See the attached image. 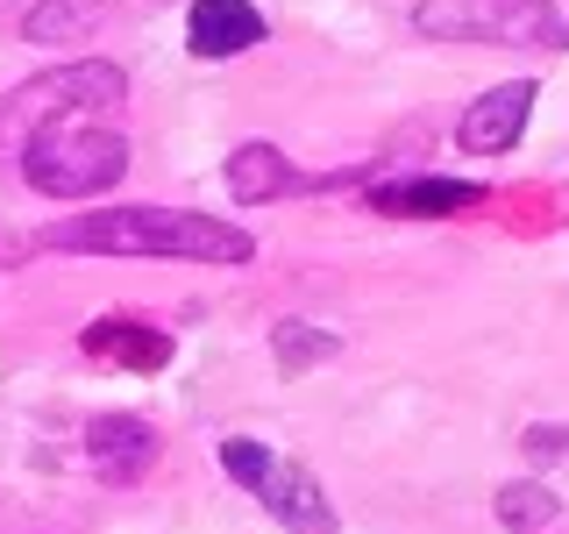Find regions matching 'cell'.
Wrapping results in <instances>:
<instances>
[{"label": "cell", "mask_w": 569, "mask_h": 534, "mask_svg": "<svg viewBox=\"0 0 569 534\" xmlns=\"http://www.w3.org/2000/svg\"><path fill=\"white\" fill-rule=\"evenodd\" d=\"M36 249H64V257H157V264H249L257 236L221 214L192 207H93L50 221Z\"/></svg>", "instance_id": "6da1fadb"}, {"label": "cell", "mask_w": 569, "mask_h": 534, "mask_svg": "<svg viewBox=\"0 0 569 534\" xmlns=\"http://www.w3.org/2000/svg\"><path fill=\"white\" fill-rule=\"evenodd\" d=\"M121 93H129V79H121V65H107V58L58 65V71L22 79L8 100H0V165L22 157L29 142L43 129H58V121H93L107 107H121Z\"/></svg>", "instance_id": "7a4b0ae2"}, {"label": "cell", "mask_w": 569, "mask_h": 534, "mask_svg": "<svg viewBox=\"0 0 569 534\" xmlns=\"http://www.w3.org/2000/svg\"><path fill=\"white\" fill-rule=\"evenodd\" d=\"M22 178L50 200H93V192H114L121 171H129V136L107 129V121H58L29 142L22 157Z\"/></svg>", "instance_id": "3957f363"}, {"label": "cell", "mask_w": 569, "mask_h": 534, "mask_svg": "<svg viewBox=\"0 0 569 534\" xmlns=\"http://www.w3.org/2000/svg\"><path fill=\"white\" fill-rule=\"evenodd\" d=\"M420 36L441 43H520V50H562L569 43V0H420Z\"/></svg>", "instance_id": "277c9868"}, {"label": "cell", "mask_w": 569, "mask_h": 534, "mask_svg": "<svg viewBox=\"0 0 569 534\" xmlns=\"http://www.w3.org/2000/svg\"><path fill=\"white\" fill-rule=\"evenodd\" d=\"M527 115H533V79H498L491 93H477L456 121V150L470 157H506L512 142L527 136Z\"/></svg>", "instance_id": "5b68a950"}, {"label": "cell", "mask_w": 569, "mask_h": 534, "mask_svg": "<svg viewBox=\"0 0 569 534\" xmlns=\"http://www.w3.org/2000/svg\"><path fill=\"white\" fill-rule=\"evenodd\" d=\"M363 200L378 207V214H391V221H435V214L477 207V200H485V186H477V178H441V171H427V178H378Z\"/></svg>", "instance_id": "8992f818"}, {"label": "cell", "mask_w": 569, "mask_h": 534, "mask_svg": "<svg viewBox=\"0 0 569 534\" xmlns=\"http://www.w3.org/2000/svg\"><path fill=\"white\" fill-rule=\"evenodd\" d=\"M263 36H271V22L249 0H192L186 8V50L192 58H242Z\"/></svg>", "instance_id": "52a82bcc"}, {"label": "cell", "mask_w": 569, "mask_h": 534, "mask_svg": "<svg viewBox=\"0 0 569 534\" xmlns=\"http://www.w3.org/2000/svg\"><path fill=\"white\" fill-rule=\"evenodd\" d=\"M86 456H93V477H107V485H136L157 463V427L136 414H100L86 421Z\"/></svg>", "instance_id": "ba28073f"}, {"label": "cell", "mask_w": 569, "mask_h": 534, "mask_svg": "<svg viewBox=\"0 0 569 534\" xmlns=\"http://www.w3.org/2000/svg\"><path fill=\"white\" fill-rule=\"evenodd\" d=\"M79 349L93 364H121V370H164L171 364V335L164 328H142L129 314H107V320H86Z\"/></svg>", "instance_id": "9c48e42d"}, {"label": "cell", "mask_w": 569, "mask_h": 534, "mask_svg": "<svg viewBox=\"0 0 569 534\" xmlns=\"http://www.w3.org/2000/svg\"><path fill=\"white\" fill-rule=\"evenodd\" d=\"M228 192H236L242 207H263V200H292V192H313L307 171H292V157L278 150V142H242L236 157H228Z\"/></svg>", "instance_id": "30bf717a"}, {"label": "cell", "mask_w": 569, "mask_h": 534, "mask_svg": "<svg viewBox=\"0 0 569 534\" xmlns=\"http://www.w3.org/2000/svg\"><path fill=\"white\" fill-rule=\"evenodd\" d=\"M257 498H263V506H271L292 534H335V527H342V521H335V506H328V492H320V477L292 471V463H278L271 485H263Z\"/></svg>", "instance_id": "8fae6325"}, {"label": "cell", "mask_w": 569, "mask_h": 534, "mask_svg": "<svg viewBox=\"0 0 569 534\" xmlns=\"http://www.w3.org/2000/svg\"><path fill=\"white\" fill-rule=\"evenodd\" d=\"M114 22V0H36L22 36L29 43H79V36H93Z\"/></svg>", "instance_id": "7c38bea8"}, {"label": "cell", "mask_w": 569, "mask_h": 534, "mask_svg": "<svg viewBox=\"0 0 569 534\" xmlns=\"http://www.w3.org/2000/svg\"><path fill=\"white\" fill-rule=\"evenodd\" d=\"M498 527L506 534H548L562 521V498L548 492V477H512V485H498Z\"/></svg>", "instance_id": "4fadbf2b"}, {"label": "cell", "mask_w": 569, "mask_h": 534, "mask_svg": "<svg viewBox=\"0 0 569 534\" xmlns=\"http://www.w3.org/2000/svg\"><path fill=\"white\" fill-rule=\"evenodd\" d=\"M335 349H342V343H335L328 328H313V320H278V328H271V356H278V370H292V378L313 370V364H328Z\"/></svg>", "instance_id": "5bb4252c"}, {"label": "cell", "mask_w": 569, "mask_h": 534, "mask_svg": "<svg viewBox=\"0 0 569 534\" xmlns=\"http://www.w3.org/2000/svg\"><path fill=\"white\" fill-rule=\"evenodd\" d=\"M221 471L236 477L242 492H263V485H271V471H278V456L263 449V442H249V435H228L221 442Z\"/></svg>", "instance_id": "9a60e30c"}, {"label": "cell", "mask_w": 569, "mask_h": 534, "mask_svg": "<svg viewBox=\"0 0 569 534\" xmlns=\"http://www.w3.org/2000/svg\"><path fill=\"white\" fill-rule=\"evenodd\" d=\"M520 449H527L533 463H556V456H569V427H527Z\"/></svg>", "instance_id": "2e32d148"}]
</instances>
